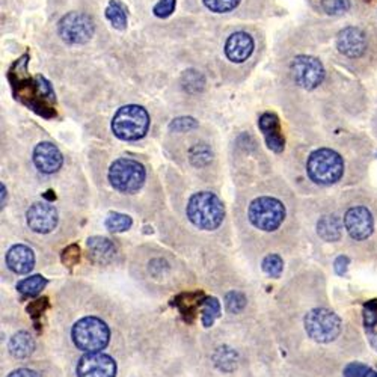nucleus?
<instances>
[{
	"label": "nucleus",
	"instance_id": "nucleus-43",
	"mask_svg": "<svg viewBox=\"0 0 377 377\" xmlns=\"http://www.w3.org/2000/svg\"><path fill=\"white\" fill-rule=\"evenodd\" d=\"M365 377H377V373H376V371H371V370H369V373H367V376H365Z\"/></svg>",
	"mask_w": 377,
	"mask_h": 377
},
{
	"label": "nucleus",
	"instance_id": "nucleus-31",
	"mask_svg": "<svg viewBox=\"0 0 377 377\" xmlns=\"http://www.w3.org/2000/svg\"><path fill=\"white\" fill-rule=\"evenodd\" d=\"M246 305V298L238 291H231L226 294V308L231 313H240Z\"/></svg>",
	"mask_w": 377,
	"mask_h": 377
},
{
	"label": "nucleus",
	"instance_id": "nucleus-23",
	"mask_svg": "<svg viewBox=\"0 0 377 377\" xmlns=\"http://www.w3.org/2000/svg\"><path fill=\"white\" fill-rule=\"evenodd\" d=\"M45 284H47V279L41 275H33L30 278H26L18 282L17 289L21 294L25 296H37L44 287Z\"/></svg>",
	"mask_w": 377,
	"mask_h": 377
},
{
	"label": "nucleus",
	"instance_id": "nucleus-20",
	"mask_svg": "<svg viewBox=\"0 0 377 377\" xmlns=\"http://www.w3.org/2000/svg\"><path fill=\"white\" fill-rule=\"evenodd\" d=\"M318 236L326 242H337L341 237V226L335 216H325L317 224Z\"/></svg>",
	"mask_w": 377,
	"mask_h": 377
},
{
	"label": "nucleus",
	"instance_id": "nucleus-30",
	"mask_svg": "<svg viewBox=\"0 0 377 377\" xmlns=\"http://www.w3.org/2000/svg\"><path fill=\"white\" fill-rule=\"evenodd\" d=\"M210 157H211V153H210V150L205 145L193 146L192 151H190V160L197 166H202L205 163H209L210 162Z\"/></svg>",
	"mask_w": 377,
	"mask_h": 377
},
{
	"label": "nucleus",
	"instance_id": "nucleus-39",
	"mask_svg": "<svg viewBox=\"0 0 377 377\" xmlns=\"http://www.w3.org/2000/svg\"><path fill=\"white\" fill-rule=\"evenodd\" d=\"M347 266H349V258L344 257V255H341L335 260V272L338 273V275H344V273L347 272Z\"/></svg>",
	"mask_w": 377,
	"mask_h": 377
},
{
	"label": "nucleus",
	"instance_id": "nucleus-4",
	"mask_svg": "<svg viewBox=\"0 0 377 377\" xmlns=\"http://www.w3.org/2000/svg\"><path fill=\"white\" fill-rule=\"evenodd\" d=\"M73 341L76 347L85 352L103 350L110 340L109 326L97 317H85L73 326Z\"/></svg>",
	"mask_w": 377,
	"mask_h": 377
},
{
	"label": "nucleus",
	"instance_id": "nucleus-10",
	"mask_svg": "<svg viewBox=\"0 0 377 377\" xmlns=\"http://www.w3.org/2000/svg\"><path fill=\"white\" fill-rule=\"evenodd\" d=\"M79 377H115L117 364L110 356L98 352H88L77 364Z\"/></svg>",
	"mask_w": 377,
	"mask_h": 377
},
{
	"label": "nucleus",
	"instance_id": "nucleus-2",
	"mask_svg": "<svg viewBox=\"0 0 377 377\" xmlns=\"http://www.w3.org/2000/svg\"><path fill=\"white\" fill-rule=\"evenodd\" d=\"M148 127H150V115L138 105L122 106L112 120V132L122 141L142 139Z\"/></svg>",
	"mask_w": 377,
	"mask_h": 377
},
{
	"label": "nucleus",
	"instance_id": "nucleus-25",
	"mask_svg": "<svg viewBox=\"0 0 377 377\" xmlns=\"http://www.w3.org/2000/svg\"><path fill=\"white\" fill-rule=\"evenodd\" d=\"M214 362L221 370L230 371L237 365V355L228 347H221L214 355Z\"/></svg>",
	"mask_w": 377,
	"mask_h": 377
},
{
	"label": "nucleus",
	"instance_id": "nucleus-28",
	"mask_svg": "<svg viewBox=\"0 0 377 377\" xmlns=\"http://www.w3.org/2000/svg\"><path fill=\"white\" fill-rule=\"evenodd\" d=\"M204 5L210 9L211 13H230V11L236 9L240 4V0H202Z\"/></svg>",
	"mask_w": 377,
	"mask_h": 377
},
{
	"label": "nucleus",
	"instance_id": "nucleus-36",
	"mask_svg": "<svg viewBox=\"0 0 377 377\" xmlns=\"http://www.w3.org/2000/svg\"><path fill=\"white\" fill-rule=\"evenodd\" d=\"M80 260V248L77 245L68 246L62 253V262L68 267L76 266Z\"/></svg>",
	"mask_w": 377,
	"mask_h": 377
},
{
	"label": "nucleus",
	"instance_id": "nucleus-19",
	"mask_svg": "<svg viewBox=\"0 0 377 377\" xmlns=\"http://www.w3.org/2000/svg\"><path fill=\"white\" fill-rule=\"evenodd\" d=\"M35 349V341H33L32 335L21 330V332L16 334L9 341V352L11 355L17 359H23L30 356V353Z\"/></svg>",
	"mask_w": 377,
	"mask_h": 377
},
{
	"label": "nucleus",
	"instance_id": "nucleus-32",
	"mask_svg": "<svg viewBox=\"0 0 377 377\" xmlns=\"http://www.w3.org/2000/svg\"><path fill=\"white\" fill-rule=\"evenodd\" d=\"M177 0H158L156 4L153 13L158 18H166L175 11Z\"/></svg>",
	"mask_w": 377,
	"mask_h": 377
},
{
	"label": "nucleus",
	"instance_id": "nucleus-34",
	"mask_svg": "<svg viewBox=\"0 0 377 377\" xmlns=\"http://www.w3.org/2000/svg\"><path fill=\"white\" fill-rule=\"evenodd\" d=\"M198 127V122L190 118V117H181V118H177L174 120L173 122H170L169 129L170 130H175V132H189L192 129H197Z\"/></svg>",
	"mask_w": 377,
	"mask_h": 377
},
{
	"label": "nucleus",
	"instance_id": "nucleus-7",
	"mask_svg": "<svg viewBox=\"0 0 377 377\" xmlns=\"http://www.w3.org/2000/svg\"><path fill=\"white\" fill-rule=\"evenodd\" d=\"M305 329L314 341L330 342L341 332V320L335 313L326 308H315L306 314Z\"/></svg>",
	"mask_w": 377,
	"mask_h": 377
},
{
	"label": "nucleus",
	"instance_id": "nucleus-8",
	"mask_svg": "<svg viewBox=\"0 0 377 377\" xmlns=\"http://www.w3.org/2000/svg\"><path fill=\"white\" fill-rule=\"evenodd\" d=\"M58 32L68 44H85L94 35V21L86 14L70 13L61 18Z\"/></svg>",
	"mask_w": 377,
	"mask_h": 377
},
{
	"label": "nucleus",
	"instance_id": "nucleus-5",
	"mask_svg": "<svg viewBox=\"0 0 377 377\" xmlns=\"http://www.w3.org/2000/svg\"><path fill=\"white\" fill-rule=\"evenodd\" d=\"M249 221L258 230L275 231L285 219L284 204L275 198L261 197L249 205Z\"/></svg>",
	"mask_w": 377,
	"mask_h": 377
},
{
	"label": "nucleus",
	"instance_id": "nucleus-6",
	"mask_svg": "<svg viewBox=\"0 0 377 377\" xmlns=\"http://www.w3.org/2000/svg\"><path fill=\"white\" fill-rule=\"evenodd\" d=\"M146 177L145 168L132 158H118L110 165L109 181L120 192L132 193L139 190Z\"/></svg>",
	"mask_w": 377,
	"mask_h": 377
},
{
	"label": "nucleus",
	"instance_id": "nucleus-21",
	"mask_svg": "<svg viewBox=\"0 0 377 377\" xmlns=\"http://www.w3.org/2000/svg\"><path fill=\"white\" fill-rule=\"evenodd\" d=\"M106 18L112 23V26L115 29L122 30L127 28V14H125V9L117 0H110L106 8Z\"/></svg>",
	"mask_w": 377,
	"mask_h": 377
},
{
	"label": "nucleus",
	"instance_id": "nucleus-35",
	"mask_svg": "<svg viewBox=\"0 0 377 377\" xmlns=\"http://www.w3.org/2000/svg\"><path fill=\"white\" fill-rule=\"evenodd\" d=\"M185 88L189 91H201L204 88V77L197 71H186Z\"/></svg>",
	"mask_w": 377,
	"mask_h": 377
},
{
	"label": "nucleus",
	"instance_id": "nucleus-13",
	"mask_svg": "<svg viewBox=\"0 0 377 377\" xmlns=\"http://www.w3.org/2000/svg\"><path fill=\"white\" fill-rule=\"evenodd\" d=\"M62 154L52 142H41L33 150V163L44 174H54L62 166Z\"/></svg>",
	"mask_w": 377,
	"mask_h": 377
},
{
	"label": "nucleus",
	"instance_id": "nucleus-1",
	"mask_svg": "<svg viewBox=\"0 0 377 377\" xmlns=\"http://www.w3.org/2000/svg\"><path fill=\"white\" fill-rule=\"evenodd\" d=\"M186 211L189 221L201 230H216L225 218L222 201L211 192L195 193L189 199Z\"/></svg>",
	"mask_w": 377,
	"mask_h": 377
},
{
	"label": "nucleus",
	"instance_id": "nucleus-12",
	"mask_svg": "<svg viewBox=\"0 0 377 377\" xmlns=\"http://www.w3.org/2000/svg\"><path fill=\"white\" fill-rule=\"evenodd\" d=\"M344 225L347 233L355 240L369 238L373 233L374 222L369 209L353 207L344 216Z\"/></svg>",
	"mask_w": 377,
	"mask_h": 377
},
{
	"label": "nucleus",
	"instance_id": "nucleus-15",
	"mask_svg": "<svg viewBox=\"0 0 377 377\" xmlns=\"http://www.w3.org/2000/svg\"><path fill=\"white\" fill-rule=\"evenodd\" d=\"M254 40L246 32H236L225 42V54L231 62L242 64L254 53Z\"/></svg>",
	"mask_w": 377,
	"mask_h": 377
},
{
	"label": "nucleus",
	"instance_id": "nucleus-29",
	"mask_svg": "<svg viewBox=\"0 0 377 377\" xmlns=\"http://www.w3.org/2000/svg\"><path fill=\"white\" fill-rule=\"evenodd\" d=\"M322 8L329 16L344 14L350 8L349 0H322Z\"/></svg>",
	"mask_w": 377,
	"mask_h": 377
},
{
	"label": "nucleus",
	"instance_id": "nucleus-22",
	"mask_svg": "<svg viewBox=\"0 0 377 377\" xmlns=\"http://www.w3.org/2000/svg\"><path fill=\"white\" fill-rule=\"evenodd\" d=\"M201 317H202V325L205 327H210L214 320L219 317L221 314V303L216 298H207L202 301V305H201Z\"/></svg>",
	"mask_w": 377,
	"mask_h": 377
},
{
	"label": "nucleus",
	"instance_id": "nucleus-41",
	"mask_svg": "<svg viewBox=\"0 0 377 377\" xmlns=\"http://www.w3.org/2000/svg\"><path fill=\"white\" fill-rule=\"evenodd\" d=\"M369 340H370V342H371V346L377 350V334H370V335H369Z\"/></svg>",
	"mask_w": 377,
	"mask_h": 377
},
{
	"label": "nucleus",
	"instance_id": "nucleus-11",
	"mask_svg": "<svg viewBox=\"0 0 377 377\" xmlns=\"http://www.w3.org/2000/svg\"><path fill=\"white\" fill-rule=\"evenodd\" d=\"M26 219L32 231L47 234L52 233L58 225V211L47 202H35L28 210Z\"/></svg>",
	"mask_w": 377,
	"mask_h": 377
},
{
	"label": "nucleus",
	"instance_id": "nucleus-24",
	"mask_svg": "<svg viewBox=\"0 0 377 377\" xmlns=\"http://www.w3.org/2000/svg\"><path fill=\"white\" fill-rule=\"evenodd\" d=\"M199 298H202L201 293H190L181 296V298L177 301V306L180 308L182 315L193 317V313L197 311V308L202 305V302H199Z\"/></svg>",
	"mask_w": 377,
	"mask_h": 377
},
{
	"label": "nucleus",
	"instance_id": "nucleus-37",
	"mask_svg": "<svg viewBox=\"0 0 377 377\" xmlns=\"http://www.w3.org/2000/svg\"><path fill=\"white\" fill-rule=\"evenodd\" d=\"M367 373H369V369L359 362L349 364L344 369V377H365Z\"/></svg>",
	"mask_w": 377,
	"mask_h": 377
},
{
	"label": "nucleus",
	"instance_id": "nucleus-14",
	"mask_svg": "<svg viewBox=\"0 0 377 377\" xmlns=\"http://www.w3.org/2000/svg\"><path fill=\"white\" fill-rule=\"evenodd\" d=\"M337 47L347 58H359L367 49V38L361 29L346 28L338 33Z\"/></svg>",
	"mask_w": 377,
	"mask_h": 377
},
{
	"label": "nucleus",
	"instance_id": "nucleus-40",
	"mask_svg": "<svg viewBox=\"0 0 377 377\" xmlns=\"http://www.w3.org/2000/svg\"><path fill=\"white\" fill-rule=\"evenodd\" d=\"M8 377H41L37 371L33 370H28V369H20L11 373Z\"/></svg>",
	"mask_w": 377,
	"mask_h": 377
},
{
	"label": "nucleus",
	"instance_id": "nucleus-42",
	"mask_svg": "<svg viewBox=\"0 0 377 377\" xmlns=\"http://www.w3.org/2000/svg\"><path fill=\"white\" fill-rule=\"evenodd\" d=\"M5 197H6V189L5 185H2V207H5Z\"/></svg>",
	"mask_w": 377,
	"mask_h": 377
},
{
	"label": "nucleus",
	"instance_id": "nucleus-16",
	"mask_svg": "<svg viewBox=\"0 0 377 377\" xmlns=\"http://www.w3.org/2000/svg\"><path fill=\"white\" fill-rule=\"evenodd\" d=\"M258 125H260V130L262 132V134H265L266 144L270 150L275 151V153H281L285 146V139H284V134L281 132L279 120L275 113H270V112L262 113V115L260 117Z\"/></svg>",
	"mask_w": 377,
	"mask_h": 377
},
{
	"label": "nucleus",
	"instance_id": "nucleus-26",
	"mask_svg": "<svg viewBox=\"0 0 377 377\" xmlns=\"http://www.w3.org/2000/svg\"><path fill=\"white\" fill-rule=\"evenodd\" d=\"M132 224H133L132 218H129L127 214H121V213H112L106 219V228L112 233L127 231Z\"/></svg>",
	"mask_w": 377,
	"mask_h": 377
},
{
	"label": "nucleus",
	"instance_id": "nucleus-3",
	"mask_svg": "<svg viewBox=\"0 0 377 377\" xmlns=\"http://www.w3.org/2000/svg\"><path fill=\"white\" fill-rule=\"evenodd\" d=\"M306 170L308 175L317 185L329 186L342 177L344 162L337 151L329 150V148H320L308 157Z\"/></svg>",
	"mask_w": 377,
	"mask_h": 377
},
{
	"label": "nucleus",
	"instance_id": "nucleus-33",
	"mask_svg": "<svg viewBox=\"0 0 377 377\" xmlns=\"http://www.w3.org/2000/svg\"><path fill=\"white\" fill-rule=\"evenodd\" d=\"M364 323L370 329L377 325V299L369 301L364 305Z\"/></svg>",
	"mask_w": 377,
	"mask_h": 377
},
{
	"label": "nucleus",
	"instance_id": "nucleus-9",
	"mask_svg": "<svg viewBox=\"0 0 377 377\" xmlns=\"http://www.w3.org/2000/svg\"><path fill=\"white\" fill-rule=\"evenodd\" d=\"M291 76L296 85L303 89H315L325 79V68L313 56H298L291 62Z\"/></svg>",
	"mask_w": 377,
	"mask_h": 377
},
{
	"label": "nucleus",
	"instance_id": "nucleus-17",
	"mask_svg": "<svg viewBox=\"0 0 377 377\" xmlns=\"http://www.w3.org/2000/svg\"><path fill=\"white\" fill-rule=\"evenodd\" d=\"M6 265L17 275H25L33 269L35 265V255L33 250L25 245H16L8 250Z\"/></svg>",
	"mask_w": 377,
	"mask_h": 377
},
{
	"label": "nucleus",
	"instance_id": "nucleus-27",
	"mask_svg": "<svg viewBox=\"0 0 377 377\" xmlns=\"http://www.w3.org/2000/svg\"><path fill=\"white\" fill-rule=\"evenodd\" d=\"M262 270L272 278H279L284 270L282 258L279 255H267L265 260H262Z\"/></svg>",
	"mask_w": 377,
	"mask_h": 377
},
{
	"label": "nucleus",
	"instance_id": "nucleus-18",
	"mask_svg": "<svg viewBox=\"0 0 377 377\" xmlns=\"http://www.w3.org/2000/svg\"><path fill=\"white\" fill-rule=\"evenodd\" d=\"M117 249L109 238L105 237H93L88 240V257L95 265H109L115 258Z\"/></svg>",
	"mask_w": 377,
	"mask_h": 377
},
{
	"label": "nucleus",
	"instance_id": "nucleus-38",
	"mask_svg": "<svg viewBox=\"0 0 377 377\" xmlns=\"http://www.w3.org/2000/svg\"><path fill=\"white\" fill-rule=\"evenodd\" d=\"M47 308V299H38L35 302H32L29 306H28V311L32 314V315H40L42 314V311Z\"/></svg>",
	"mask_w": 377,
	"mask_h": 377
}]
</instances>
